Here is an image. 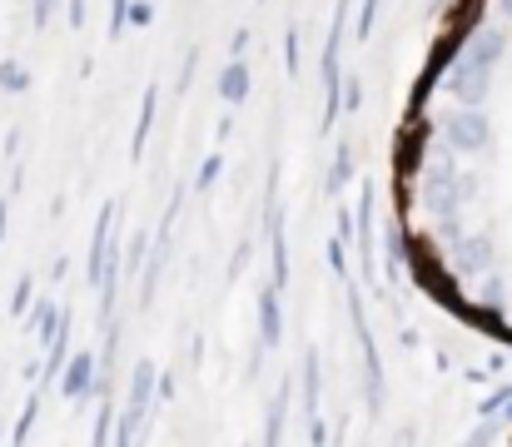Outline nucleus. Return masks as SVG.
Instances as JSON below:
<instances>
[{
	"instance_id": "ddd939ff",
	"label": "nucleus",
	"mask_w": 512,
	"mask_h": 447,
	"mask_svg": "<svg viewBox=\"0 0 512 447\" xmlns=\"http://www.w3.org/2000/svg\"><path fill=\"white\" fill-rule=\"evenodd\" d=\"M289 398H294V378L279 383V393L269 398V413H264V443H284V418H289Z\"/></svg>"
},
{
	"instance_id": "7ed1b4c3",
	"label": "nucleus",
	"mask_w": 512,
	"mask_h": 447,
	"mask_svg": "<svg viewBox=\"0 0 512 447\" xmlns=\"http://www.w3.org/2000/svg\"><path fill=\"white\" fill-rule=\"evenodd\" d=\"M150 398H160V368H155L150 358H140V363H135V373H130V398H125V413H120L115 443H135V438L145 433Z\"/></svg>"
},
{
	"instance_id": "4468645a",
	"label": "nucleus",
	"mask_w": 512,
	"mask_h": 447,
	"mask_svg": "<svg viewBox=\"0 0 512 447\" xmlns=\"http://www.w3.org/2000/svg\"><path fill=\"white\" fill-rule=\"evenodd\" d=\"M155 115H160V85H150L145 90V100H140V120H135V140H130V154L140 159L145 145H150V130H155Z\"/></svg>"
},
{
	"instance_id": "f8f14e48",
	"label": "nucleus",
	"mask_w": 512,
	"mask_h": 447,
	"mask_svg": "<svg viewBox=\"0 0 512 447\" xmlns=\"http://www.w3.org/2000/svg\"><path fill=\"white\" fill-rule=\"evenodd\" d=\"M60 323H65V308H55L50 298H35V303H30V333H35V338H40L45 348L55 343Z\"/></svg>"
},
{
	"instance_id": "aec40b11",
	"label": "nucleus",
	"mask_w": 512,
	"mask_h": 447,
	"mask_svg": "<svg viewBox=\"0 0 512 447\" xmlns=\"http://www.w3.org/2000/svg\"><path fill=\"white\" fill-rule=\"evenodd\" d=\"M219 174H224V154H209V159L199 164V174H194V189H214Z\"/></svg>"
},
{
	"instance_id": "0eeeda50",
	"label": "nucleus",
	"mask_w": 512,
	"mask_h": 447,
	"mask_svg": "<svg viewBox=\"0 0 512 447\" xmlns=\"http://www.w3.org/2000/svg\"><path fill=\"white\" fill-rule=\"evenodd\" d=\"M279 338H284V313H279V284H269V289L259 294V348H254V358H249V378L259 373V358H264L269 348H279Z\"/></svg>"
},
{
	"instance_id": "a878e982",
	"label": "nucleus",
	"mask_w": 512,
	"mask_h": 447,
	"mask_svg": "<svg viewBox=\"0 0 512 447\" xmlns=\"http://www.w3.org/2000/svg\"><path fill=\"white\" fill-rule=\"evenodd\" d=\"M55 5H60V0H30V15H35L30 25H35V30H45V25H50V15H55Z\"/></svg>"
},
{
	"instance_id": "c85d7f7f",
	"label": "nucleus",
	"mask_w": 512,
	"mask_h": 447,
	"mask_svg": "<svg viewBox=\"0 0 512 447\" xmlns=\"http://www.w3.org/2000/svg\"><path fill=\"white\" fill-rule=\"evenodd\" d=\"M65 15H70V30H85V0H65Z\"/></svg>"
},
{
	"instance_id": "5701e85b",
	"label": "nucleus",
	"mask_w": 512,
	"mask_h": 447,
	"mask_svg": "<svg viewBox=\"0 0 512 447\" xmlns=\"http://www.w3.org/2000/svg\"><path fill=\"white\" fill-rule=\"evenodd\" d=\"M378 5H383V0H363V5H358V20H353V30H358L363 40H368V30L378 25Z\"/></svg>"
},
{
	"instance_id": "72a5a7b5",
	"label": "nucleus",
	"mask_w": 512,
	"mask_h": 447,
	"mask_svg": "<svg viewBox=\"0 0 512 447\" xmlns=\"http://www.w3.org/2000/svg\"><path fill=\"white\" fill-rule=\"evenodd\" d=\"M503 10H508V15H512V0H503Z\"/></svg>"
},
{
	"instance_id": "6e6552de",
	"label": "nucleus",
	"mask_w": 512,
	"mask_h": 447,
	"mask_svg": "<svg viewBox=\"0 0 512 447\" xmlns=\"http://www.w3.org/2000/svg\"><path fill=\"white\" fill-rule=\"evenodd\" d=\"M95 383H100V358L70 353V363H65V373H60V393H65L70 403H85V398L95 393Z\"/></svg>"
},
{
	"instance_id": "f03ea898",
	"label": "nucleus",
	"mask_w": 512,
	"mask_h": 447,
	"mask_svg": "<svg viewBox=\"0 0 512 447\" xmlns=\"http://www.w3.org/2000/svg\"><path fill=\"white\" fill-rule=\"evenodd\" d=\"M343 35H348V0H339V10L329 20V40H324V120H319L324 135L343 115Z\"/></svg>"
},
{
	"instance_id": "6ab92c4d",
	"label": "nucleus",
	"mask_w": 512,
	"mask_h": 447,
	"mask_svg": "<svg viewBox=\"0 0 512 447\" xmlns=\"http://www.w3.org/2000/svg\"><path fill=\"white\" fill-rule=\"evenodd\" d=\"M35 418H40V393H30V398H25V413H20V423H15V433H10V438H15V443H25V438L35 433Z\"/></svg>"
},
{
	"instance_id": "393cba45",
	"label": "nucleus",
	"mask_w": 512,
	"mask_h": 447,
	"mask_svg": "<svg viewBox=\"0 0 512 447\" xmlns=\"http://www.w3.org/2000/svg\"><path fill=\"white\" fill-rule=\"evenodd\" d=\"M284 70H289V75H299V30H289V35H284Z\"/></svg>"
},
{
	"instance_id": "9d476101",
	"label": "nucleus",
	"mask_w": 512,
	"mask_h": 447,
	"mask_svg": "<svg viewBox=\"0 0 512 447\" xmlns=\"http://www.w3.org/2000/svg\"><path fill=\"white\" fill-rule=\"evenodd\" d=\"M214 85H219V100H224V105H244V100H249V85H254L249 60H239V55H234V60L219 70V80H214Z\"/></svg>"
},
{
	"instance_id": "39448f33",
	"label": "nucleus",
	"mask_w": 512,
	"mask_h": 447,
	"mask_svg": "<svg viewBox=\"0 0 512 447\" xmlns=\"http://www.w3.org/2000/svg\"><path fill=\"white\" fill-rule=\"evenodd\" d=\"M179 204H184V189H174L170 204H165V214H160V229H155V249H150V264H145V274H140V308H150V303H155L160 274H165V264H170V239H174V219H179Z\"/></svg>"
},
{
	"instance_id": "9b49d317",
	"label": "nucleus",
	"mask_w": 512,
	"mask_h": 447,
	"mask_svg": "<svg viewBox=\"0 0 512 447\" xmlns=\"http://www.w3.org/2000/svg\"><path fill=\"white\" fill-rule=\"evenodd\" d=\"M319 388H324V373H319V348L304 353V373H299V393H304V418L319 423Z\"/></svg>"
},
{
	"instance_id": "473e14b6",
	"label": "nucleus",
	"mask_w": 512,
	"mask_h": 447,
	"mask_svg": "<svg viewBox=\"0 0 512 447\" xmlns=\"http://www.w3.org/2000/svg\"><path fill=\"white\" fill-rule=\"evenodd\" d=\"M5 219H10V204L0 199V239H5Z\"/></svg>"
},
{
	"instance_id": "a211bd4d",
	"label": "nucleus",
	"mask_w": 512,
	"mask_h": 447,
	"mask_svg": "<svg viewBox=\"0 0 512 447\" xmlns=\"http://www.w3.org/2000/svg\"><path fill=\"white\" fill-rule=\"evenodd\" d=\"M348 179H353V149L339 145L334 149V169H329V179H324V184H329V194H339Z\"/></svg>"
},
{
	"instance_id": "f3484780",
	"label": "nucleus",
	"mask_w": 512,
	"mask_h": 447,
	"mask_svg": "<svg viewBox=\"0 0 512 447\" xmlns=\"http://www.w3.org/2000/svg\"><path fill=\"white\" fill-rule=\"evenodd\" d=\"M0 90L25 95V90H30V70H25L20 60H0Z\"/></svg>"
},
{
	"instance_id": "2eb2a0df",
	"label": "nucleus",
	"mask_w": 512,
	"mask_h": 447,
	"mask_svg": "<svg viewBox=\"0 0 512 447\" xmlns=\"http://www.w3.org/2000/svg\"><path fill=\"white\" fill-rule=\"evenodd\" d=\"M150 249H155V234L135 229V234H130V249H125V279H140V274H145V264H150Z\"/></svg>"
},
{
	"instance_id": "f257e3e1",
	"label": "nucleus",
	"mask_w": 512,
	"mask_h": 447,
	"mask_svg": "<svg viewBox=\"0 0 512 447\" xmlns=\"http://www.w3.org/2000/svg\"><path fill=\"white\" fill-rule=\"evenodd\" d=\"M503 50V30H473L468 45L458 50L453 70H448V90L463 100V105H478L488 95V75H493V60Z\"/></svg>"
},
{
	"instance_id": "20e7f679",
	"label": "nucleus",
	"mask_w": 512,
	"mask_h": 447,
	"mask_svg": "<svg viewBox=\"0 0 512 447\" xmlns=\"http://www.w3.org/2000/svg\"><path fill=\"white\" fill-rule=\"evenodd\" d=\"M348 318H353L358 353H363V398H368V413H383L388 378H383V358H378V343H373V333H368V318H363V298H358V289H348Z\"/></svg>"
},
{
	"instance_id": "4be33fe9",
	"label": "nucleus",
	"mask_w": 512,
	"mask_h": 447,
	"mask_svg": "<svg viewBox=\"0 0 512 447\" xmlns=\"http://www.w3.org/2000/svg\"><path fill=\"white\" fill-rule=\"evenodd\" d=\"M35 279L30 274H20V284H15V298H10V313H30V303H35Z\"/></svg>"
},
{
	"instance_id": "1a4fd4ad",
	"label": "nucleus",
	"mask_w": 512,
	"mask_h": 447,
	"mask_svg": "<svg viewBox=\"0 0 512 447\" xmlns=\"http://www.w3.org/2000/svg\"><path fill=\"white\" fill-rule=\"evenodd\" d=\"M443 135L453 140V149H483L488 145V120L468 105V110H458V115H448V125H443Z\"/></svg>"
},
{
	"instance_id": "7c9ffc66",
	"label": "nucleus",
	"mask_w": 512,
	"mask_h": 447,
	"mask_svg": "<svg viewBox=\"0 0 512 447\" xmlns=\"http://www.w3.org/2000/svg\"><path fill=\"white\" fill-rule=\"evenodd\" d=\"M244 50H249V30H234V40H229V55H239V60H244Z\"/></svg>"
},
{
	"instance_id": "412c9836",
	"label": "nucleus",
	"mask_w": 512,
	"mask_h": 447,
	"mask_svg": "<svg viewBox=\"0 0 512 447\" xmlns=\"http://www.w3.org/2000/svg\"><path fill=\"white\" fill-rule=\"evenodd\" d=\"M403 264H408V254H403V229H388V274L398 279Z\"/></svg>"
},
{
	"instance_id": "c756f323",
	"label": "nucleus",
	"mask_w": 512,
	"mask_h": 447,
	"mask_svg": "<svg viewBox=\"0 0 512 447\" xmlns=\"http://www.w3.org/2000/svg\"><path fill=\"white\" fill-rule=\"evenodd\" d=\"M194 60H199V50H189V60H184V70H179V85H174L179 95H184V90H189V80H194Z\"/></svg>"
},
{
	"instance_id": "dca6fc26",
	"label": "nucleus",
	"mask_w": 512,
	"mask_h": 447,
	"mask_svg": "<svg viewBox=\"0 0 512 447\" xmlns=\"http://www.w3.org/2000/svg\"><path fill=\"white\" fill-rule=\"evenodd\" d=\"M458 269L463 274H483L488 269V239H463L458 244Z\"/></svg>"
},
{
	"instance_id": "2f4dec72",
	"label": "nucleus",
	"mask_w": 512,
	"mask_h": 447,
	"mask_svg": "<svg viewBox=\"0 0 512 447\" xmlns=\"http://www.w3.org/2000/svg\"><path fill=\"white\" fill-rule=\"evenodd\" d=\"M160 398H165V403L174 398V378H170V373H160Z\"/></svg>"
},
{
	"instance_id": "bb28decb",
	"label": "nucleus",
	"mask_w": 512,
	"mask_h": 447,
	"mask_svg": "<svg viewBox=\"0 0 512 447\" xmlns=\"http://www.w3.org/2000/svg\"><path fill=\"white\" fill-rule=\"evenodd\" d=\"M343 244H348V239H339V234L329 239V269H334V274H348V259H343Z\"/></svg>"
},
{
	"instance_id": "b1692460",
	"label": "nucleus",
	"mask_w": 512,
	"mask_h": 447,
	"mask_svg": "<svg viewBox=\"0 0 512 447\" xmlns=\"http://www.w3.org/2000/svg\"><path fill=\"white\" fill-rule=\"evenodd\" d=\"M130 25H155V0H130Z\"/></svg>"
},
{
	"instance_id": "423d86ee",
	"label": "nucleus",
	"mask_w": 512,
	"mask_h": 447,
	"mask_svg": "<svg viewBox=\"0 0 512 447\" xmlns=\"http://www.w3.org/2000/svg\"><path fill=\"white\" fill-rule=\"evenodd\" d=\"M353 239H358V264L368 289H378V264H373V184L358 189V209H353Z\"/></svg>"
},
{
	"instance_id": "cd10ccee",
	"label": "nucleus",
	"mask_w": 512,
	"mask_h": 447,
	"mask_svg": "<svg viewBox=\"0 0 512 447\" xmlns=\"http://www.w3.org/2000/svg\"><path fill=\"white\" fill-rule=\"evenodd\" d=\"M363 105V85L358 80H343V110H358Z\"/></svg>"
}]
</instances>
